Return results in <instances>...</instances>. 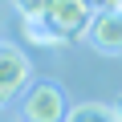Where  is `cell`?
Here are the masks:
<instances>
[{
    "instance_id": "obj_2",
    "label": "cell",
    "mask_w": 122,
    "mask_h": 122,
    "mask_svg": "<svg viewBox=\"0 0 122 122\" xmlns=\"http://www.w3.org/2000/svg\"><path fill=\"white\" fill-rule=\"evenodd\" d=\"M25 86H29V57H25V49L0 41V106L12 102Z\"/></svg>"
},
{
    "instance_id": "obj_8",
    "label": "cell",
    "mask_w": 122,
    "mask_h": 122,
    "mask_svg": "<svg viewBox=\"0 0 122 122\" xmlns=\"http://www.w3.org/2000/svg\"><path fill=\"white\" fill-rule=\"evenodd\" d=\"M114 114H118V122H122V94H118V102H114Z\"/></svg>"
},
{
    "instance_id": "obj_7",
    "label": "cell",
    "mask_w": 122,
    "mask_h": 122,
    "mask_svg": "<svg viewBox=\"0 0 122 122\" xmlns=\"http://www.w3.org/2000/svg\"><path fill=\"white\" fill-rule=\"evenodd\" d=\"M53 0H12V8L20 12V20H45Z\"/></svg>"
},
{
    "instance_id": "obj_1",
    "label": "cell",
    "mask_w": 122,
    "mask_h": 122,
    "mask_svg": "<svg viewBox=\"0 0 122 122\" xmlns=\"http://www.w3.org/2000/svg\"><path fill=\"white\" fill-rule=\"evenodd\" d=\"M25 122H65V94L53 81H33L25 94Z\"/></svg>"
},
{
    "instance_id": "obj_10",
    "label": "cell",
    "mask_w": 122,
    "mask_h": 122,
    "mask_svg": "<svg viewBox=\"0 0 122 122\" xmlns=\"http://www.w3.org/2000/svg\"><path fill=\"white\" fill-rule=\"evenodd\" d=\"M118 12H122V4H118Z\"/></svg>"
},
{
    "instance_id": "obj_9",
    "label": "cell",
    "mask_w": 122,
    "mask_h": 122,
    "mask_svg": "<svg viewBox=\"0 0 122 122\" xmlns=\"http://www.w3.org/2000/svg\"><path fill=\"white\" fill-rule=\"evenodd\" d=\"M118 4H122V0H114V8H118Z\"/></svg>"
},
{
    "instance_id": "obj_6",
    "label": "cell",
    "mask_w": 122,
    "mask_h": 122,
    "mask_svg": "<svg viewBox=\"0 0 122 122\" xmlns=\"http://www.w3.org/2000/svg\"><path fill=\"white\" fill-rule=\"evenodd\" d=\"M25 37H29L33 45H65V37L53 33L49 20H25Z\"/></svg>"
},
{
    "instance_id": "obj_3",
    "label": "cell",
    "mask_w": 122,
    "mask_h": 122,
    "mask_svg": "<svg viewBox=\"0 0 122 122\" xmlns=\"http://www.w3.org/2000/svg\"><path fill=\"white\" fill-rule=\"evenodd\" d=\"M90 0H53L49 4V25H53V33H61L65 41H73V37H81L86 29H90Z\"/></svg>"
},
{
    "instance_id": "obj_5",
    "label": "cell",
    "mask_w": 122,
    "mask_h": 122,
    "mask_svg": "<svg viewBox=\"0 0 122 122\" xmlns=\"http://www.w3.org/2000/svg\"><path fill=\"white\" fill-rule=\"evenodd\" d=\"M65 122H118V114H114V106L81 102V106H73V110H69V118H65Z\"/></svg>"
},
{
    "instance_id": "obj_4",
    "label": "cell",
    "mask_w": 122,
    "mask_h": 122,
    "mask_svg": "<svg viewBox=\"0 0 122 122\" xmlns=\"http://www.w3.org/2000/svg\"><path fill=\"white\" fill-rule=\"evenodd\" d=\"M90 45L102 49V53H122V12L118 8H98L90 16V29H86Z\"/></svg>"
}]
</instances>
